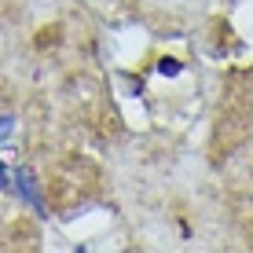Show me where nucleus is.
<instances>
[{
  "instance_id": "nucleus-2",
  "label": "nucleus",
  "mask_w": 253,
  "mask_h": 253,
  "mask_svg": "<svg viewBox=\"0 0 253 253\" xmlns=\"http://www.w3.org/2000/svg\"><path fill=\"white\" fill-rule=\"evenodd\" d=\"M154 70H158L162 77H169V81H172V77H180V74H184V63H180V59H172V55H162Z\"/></svg>"
},
{
  "instance_id": "nucleus-1",
  "label": "nucleus",
  "mask_w": 253,
  "mask_h": 253,
  "mask_svg": "<svg viewBox=\"0 0 253 253\" xmlns=\"http://www.w3.org/2000/svg\"><path fill=\"white\" fill-rule=\"evenodd\" d=\"M15 184H19V195L26 198V202L41 209V195H37V184H33V176H30V172L19 169V172H15Z\"/></svg>"
},
{
  "instance_id": "nucleus-5",
  "label": "nucleus",
  "mask_w": 253,
  "mask_h": 253,
  "mask_svg": "<svg viewBox=\"0 0 253 253\" xmlns=\"http://www.w3.org/2000/svg\"><path fill=\"white\" fill-rule=\"evenodd\" d=\"M4 180H7V169H4V165H0V187H4Z\"/></svg>"
},
{
  "instance_id": "nucleus-4",
  "label": "nucleus",
  "mask_w": 253,
  "mask_h": 253,
  "mask_svg": "<svg viewBox=\"0 0 253 253\" xmlns=\"http://www.w3.org/2000/svg\"><path fill=\"white\" fill-rule=\"evenodd\" d=\"M11 136V118H0V139Z\"/></svg>"
},
{
  "instance_id": "nucleus-3",
  "label": "nucleus",
  "mask_w": 253,
  "mask_h": 253,
  "mask_svg": "<svg viewBox=\"0 0 253 253\" xmlns=\"http://www.w3.org/2000/svg\"><path fill=\"white\" fill-rule=\"evenodd\" d=\"M121 77H125V84H128L132 95H143V77H132V74H121Z\"/></svg>"
}]
</instances>
